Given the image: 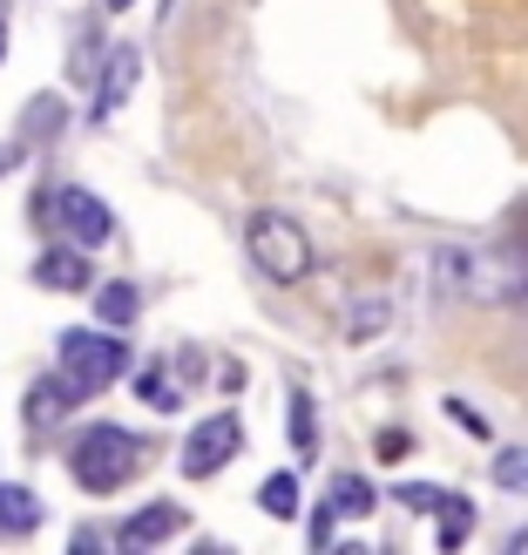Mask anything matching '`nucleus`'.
Listing matches in <instances>:
<instances>
[{
  "instance_id": "f257e3e1",
  "label": "nucleus",
  "mask_w": 528,
  "mask_h": 555,
  "mask_svg": "<svg viewBox=\"0 0 528 555\" xmlns=\"http://www.w3.org/2000/svg\"><path fill=\"white\" fill-rule=\"evenodd\" d=\"M244 251H252V264L271 278V285H305V278H312V237H305V224L285 217V210H252Z\"/></svg>"
},
{
  "instance_id": "f03ea898",
  "label": "nucleus",
  "mask_w": 528,
  "mask_h": 555,
  "mask_svg": "<svg viewBox=\"0 0 528 555\" xmlns=\"http://www.w3.org/2000/svg\"><path fill=\"white\" fill-rule=\"evenodd\" d=\"M136 467H143V440H136L129 427H89L68 448V475L89 488V494H116Z\"/></svg>"
},
{
  "instance_id": "7ed1b4c3",
  "label": "nucleus",
  "mask_w": 528,
  "mask_h": 555,
  "mask_svg": "<svg viewBox=\"0 0 528 555\" xmlns=\"http://www.w3.org/2000/svg\"><path fill=\"white\" fill-rule=\"evenodd\" d=\"M129 366V346L108 339V332H62V373L81 400H95L108 379H123Z\"/></svg>"
},
{
  "instance_id": "20e7f679",
  "label": "nucleus",
  "mask_w": 528,
  "mask_h": 555,
  "mask_svg": "<svg viewBox=\"0 0 528 555\" xmlns=\"http://www.w3.org/2000/svg\"><path fill=\"white\" fill-rule=\"evenodd\" d=\"M237 454H244L237 413H210V421H197V427H190V440H183V475L190 481H210L217 467H231Z\"/></svg>"
},
{
  "instance_id": "39448f33",
  "label": "nucleus",
  "mask_w": 528,
  "mask_h": 555,
  "mask_svg": "<svg viewBox=\"0 0 528 555\" xmlns=\"http://www.w3.org/2000/svg\"><path fill=\"white\" fill-rule=\"evenodd\" d=\"M54 217H62V231H68L75 244H89V251H102V244L116 237V210H108L95 190H81V183L54 190Z\"/></svg>"
},
{
  "instance_id": "423d86ee",
  "label": "nucleus",
  "mask_w": 528,
  "mask_h": 555,
  "mask_svg": "<svg viewBox=\"0 0 528 555\" xmlns=\"http://www.w3.org/2000/svg\"><path fill=\"white\" fill-rule=\"evenodd\" d=\"M35 285L41 292H81L89 285V244H54L35 258Z\"/></svg>"
},
{
  "instance_id": "0eeeda50",
  "label": "nucleus",
  "mask_w": 528,
  "mask_h": 555,
  "mask_svg": "<svg viewBox=\"0 0 528 555\" xmlns=\"http://www.w3.org/2000/svg\"><path fill=\"white\" fill-rule=\"evenodd\" d=\"M136 68H143V54H136V48H116V54H108V62H102V95H95V122H108V116H116V108L136 95Z\"/></svg>"
},
{
  "instance_id": "6e6552de",
  "label": "nucleus",
  "mask_w": 528,
  "mask_h": 555,
  "mask_svg": "<svg viewBox=\"0 0 528 555\" xmlns=\"http://www.w3.org/2000/svg\"><path fill=\"white\" fill-rule=\"evenodd\" d=\"M177 529H183V508H177V502H156V508H143V515H129L116 542H123V548H156V542H170Z\"/></svg>"
},
{
  "instance_id": "1a4fd4ad",
  "label": "nucleus",
  "mask_w": 528,
  "mask_h": 555,
  "mask_svg": "<svg viewBox=\"0 0 528 555\" xmlns=\"http://www.w3.org/2000/svg\"><path fill=\"white\" fill-rule=\"evenodd\" d=\"M41 529V502L27 488H0V535H35Z\"/></svg>"
},
{
  "instance_id": "9d476101",
  "label": "nucleus",
  "mask_w": 528,
  "mask_h": 555,
  "mask_svg": "<svg viewBox=\"0 0 528 555\" xmlns=\"http://www.w3.org/2000/svg\"><path fill=\"white\" fill-rule=\"evenodd\" d=\"M373 502H379V494H373V481H359V475H339V481H332V515H373Z\"/></svg>"
},
{
  "instance_id": "9b49d317",
  "label": "nucleus",
  "mask_w": 528,
  "mask_h": 555,
  "mask_svg": "<svg viewBox=\"0 0 528 555\" xmlns=\"http://www.w3.org/2000/svg\"><path fill=\"white\" fill-rule=\"evenodd\" d=\"M75 400H81V393L68 386V373H62V379H41V386H35V400H27V421H54V413L75 406Z\"/></svg>"
},
{
  "instance_id": "f8f14e48",
  "label": "nucleus",
  "mask_w": 528,
  "mask_h": 555,
  "mask_svg": "<svg viewBox=\"0 0 528 555\" xmlns=\"http://www.w3.org/2000/svg\"><path fill=\"white\" fill-rule=\"evenodd\" d=\"M292 448H298V461L319 454V413H312V393H292Z\"/></svg>"
},
{
  "instance_id": "ddd939ff",
  "label": "nucleus",
  "mask_w": 528,
  "mask_h": 555,
  "mask_svg": "<svg viewBox=\"0 0 528 555\" xmlns=\"http://www.w3.org/2000/svg\"><path fill=\"white\" fill-rule=\"evenodd\" d=\"M434 515H440V548H461L467 535H475V508H467L461 494H448V502H440Z\"/></svg>"
},
{
  "instance_id": "4468645a",
  "label": "nucleus",
  "mask_w": 528,
  "mask_h": 555,
  "mask_svg": "<svg viewBox=\"0 0 528 555\" xmlns=\"http://www.w3.org/2000/svg\"><path fill=\"white\" fill-rule=\"evenodd\" d=\"M258 508H265L271 521H292V515H298V481H292V475H271V481L258 488Z\"/></svg>"
},
{
  "instance_id": "2eb2a0df",
  "label": "nucleus",
  "mask_w": 528,
  "mask_h": 555,
  "mask_svg": "<svg viewBox=\"0 0 528 555\" xmlns=\"http://www.w3.org/2000/svg\"><path fill=\"white\" fill-rule=\"evenodd\" d=\"M136 305H143V298H136V285H123V278H116V285H102L95 312H102V325H129V319H136Z\"/></svg>"
},
{
  "instance_id": "dca6fc26",
  "label": "nucleus",
  "mask_w": 528,
  "mask_h": 555,
  "mask_svg": "<svg viewBox=\"0 0 528 555\" xmlns=\"http://www.w3.org/2000/svg\"><path fill=\"white\" fill-rule=\"evenodd\" d=\"M494 481L528 494V448H502V454H494Z\"/></svg>"
},
{
  "instance_id": "f3484780",
  "label": "nucleus",
  "mask_w": 528,
  "mask_h": 555,
  "mask_svg": "<svg viewBox=\"0 0 528 555\" xmlns=\"http://www.w3.org/2000/svg\"><path fill=\"white\" fill-rule=\"evenodd\" d=\"M143 400H150L156 413H170V406H177L183 393H177V386H170V373H163V366H150V373H143Z\"/></svg>"
},
{
  "instance_id": "a211bd4d",
  "label": "nucleus",
  "mask_w": 528,
  "mask_h": 555,
  "mask_svg": "<svg viewBox=\"0 0 528 555\" xmlns=\"http://www.w3.org/2000/svg\"><path fill=\"white\" fill-rule=\"evenodd\" d=\"M373 454H379V461H407V454H413V434H400V427H386V434L373 440Z\"/></svg>"
},
{
  "instance_id": "6ab92c4d",
  "label": "nucleus",
  "mask_w": 528,
  "mask_h": 555,
  "mask_svg": "<svg viewBox=\"0 0 528 555\" xmlns=\"http://www.w3.org/2000/svg\"><path fill=\"white\" fill-rule=\"evenodd\" d=\"M400 502H407L413 515H434L440 502H448V494H440V488H400Z\"/></svg>"
},
{
  "instance_id": "aec40b11",
  "label": "nucleus",
  "mask_w": 528,
  "mask_h": 555,
  "mask_svg": "<svg viewBox=\"0 0 528 555\" xmlns=\"http://www.w3.org/2000/svg\"><path fill=\"white\" fill-rule=\"evenodd\" d=\"M102 8H108V14H129V8H136V0H102Z\"/></svg>"
},
{
  "instance_id": "412c9836",
  "label": "nucleus",
  "mask_w": 528,
  "mask_h": 555,
  "mask_svg": "<svg viewBox=\"0 0 528 555\" xmlns=\"http://www.w3.org/2000/svg\"><path fill=\"white\" fill-rule=\"evenodd\" d=\"M0 48H8V21H0Z\"/></svg>"
}]
</instances>
